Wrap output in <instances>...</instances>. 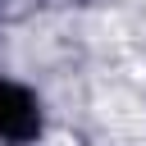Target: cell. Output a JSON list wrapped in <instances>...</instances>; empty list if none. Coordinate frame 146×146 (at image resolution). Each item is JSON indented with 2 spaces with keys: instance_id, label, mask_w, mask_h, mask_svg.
I'll use <instances>...</instances> for the list:
<instances>
[{
  "instance_id": "6da1fadb",
  "label": "cell",
  "mask_w": 146,
  "mask_h": 146,
  "mask_svg": "<svg viewBox=\"0 0 146 146\" xmlns=\"http://www.w3.org/2000/svg\"><path fill=\"white\" fill-rule=\"evenodd\" d=\"M41 132V105L27 87L18 82H0V141L9 146H27Z\"/></svg>"
}]
</instances>
